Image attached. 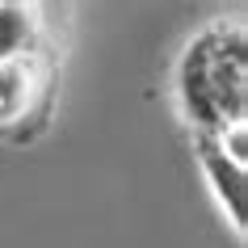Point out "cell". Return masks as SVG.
<instances>
[{"label": "cell", "instance_id": "obj_1", "mask_svg": "<svg viewBox=\"0 0 248 248\" xmlns=\"http://www.w3.org/2000/svg\"><path fill=\"white\" fill-rule=\"evenodd\" d=\"M63 51L42 4H0V139L34 143L51 131L59 105Z\"/></svg>", "mask_w": 248, "mask_h": 248}, {"label": "cell", "instance_id": "obj_2", "mask_svg": "<svg viewBox=\"0 0 248 248\" xmlns=\"http://www.w3.org/2000/svg\"><path fill=\"white\" fill-rule=\"evenodd\" d=\"M172 101L194 139H244V26L215 21L185 42Z\"/></svg>", "mask_w": 248, "mask_h": 248}]
</instances>
